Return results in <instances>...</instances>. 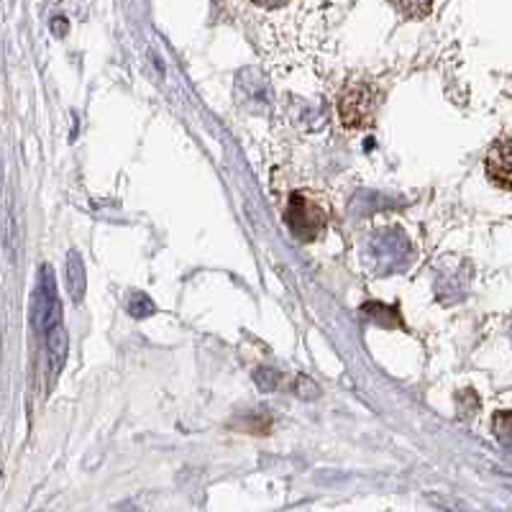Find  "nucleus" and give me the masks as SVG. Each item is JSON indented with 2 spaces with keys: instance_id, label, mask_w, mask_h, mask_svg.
Masks as SVG:
<instances>
[{
  "instance_id": "nucleus-7",
  "label": "nucleus",
  "mask_w": 512,
  "mask_h": 512,
  "mask_svg": "<svg viewBox=\"0 0 512 512\" xmlns=\"http://www.w3.org/2000/svg\"><path fill=\"white\" fill-rule=\"evenodd\" d=\"M251 3H256L259 8H282L290 0H251Z\"/></svg>"
},
{
  "instance_id": "nucleus-6",
  "label": "nucleus",
  "mask_w": 512,
  "mask_h": 512,
  "mask_svg": "<svg viewBox=\"0 0 512 512\" xmlns=\"http://www.w3.org/2000/svg\"><path fill=\"white\" fill-rule=\"evenodd\" d=\"M390 3L405 18H425L433 8V0H390Z\"/></svg>"
},
{
  "instance_id": "nucleus-3",
  "label": "nucleus",
  "mask_w": 512,
  "mask_h": 512,
  "mask_svg": "<svg viewBox=\"0 0 512 512\" xmlns=\"http://www.w3.org/2000/svg\"><path fill=\"white\" fill-rule=\"evenodd\" d=\"M487 172L489 177L495 180V185H500L502 190L510 187V141H500V144L489 152Z\"/></svg>"
},
{
  "instance_id": "nucleus-1",
  "label": "nucleus",
  "mask_w": 512,
  "mask_h": 512,
  "mask_svg": "<svg viewBox=\"0 0 512 512\" xmlns=\"http://www.w3.org/2000/svg\"><path fill=\"white\" fill-rule=\"evenodd\" d=\"M379 105V93L367 85V82H359V85H351L344 90L341 100H338V113H341V121L349 128H369L377 116Z\"/></svg>"
},
{
  "instance_id": "nucleus-2",
  "label": "nucleus",
  "mask_w": 512,
  "mask_h": 512,
  "mask_svg": "<svg viewBox=\"0 0 512 512\" xmlns=\"http://www.w3.org/2000/svg\"><path fill=\"white\" fill-rule=\"evenodd\" d=\"M285 221L297 239L310 241L323 231V226H326V213H323L318 205L310 203V200H305L303 195H295V198L290 200V210H287Z\"/></svg>"
},
{
  "instance_id": "nucleus-5",
  "label": "nucleus",
  "mask_w": 512,
  "mask_h": 512,
  "mask_svg": "<svg viewBox=\"0 0 512 512\" xmlns=\"http://www.w3.org/2000/svg\"><path fill=\"white\" fill-rule=\"evenodd\" d=\"M67 285H70V295L75 303L82 300V290H85V269L80 264V256L70 254V262H67Z\"/></svg>"
},
{
  "instance_id": "nucleus-4",
  "label": "nucleus",
  "mask_w": 512,
  "mask_h": 512,
  "mask_svg": "<svg viewBox=\"0 0 512 512\" xmlns=\"http://www.w3.org/2000/svg\"><path fill=\"white\" fill-rule=\"evenodd\" d=\"M44 341H47L49 367L54 374H59V369L64 367V359H67V331H64L62 320L44 331Z\"/></svg>"
}]
</instances>
